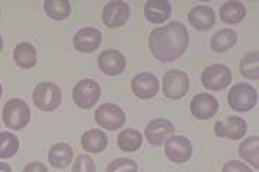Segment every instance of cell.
I'll return each mask as SVG.
<instances>
[{"label": "cell", "mask_w": 259, "mask_h": 172, "mask_svg": "<svg viewBox=\"0 0 259 172\" xmlns=\"http://www.w3.org/2000/svg\"><path fill=\"white\" fill-rule=\"evenodd\" d=\"M238 154L242 158V161L252 165L255 169L259 168V136L252 135L242 141V144L238 148Z\"/></svg>", "instance_id": "cb8c5ba5"}, {"label": "cell", "mask_w": 259, "mask_h": 172, "mask_svg": "<svg viewBox=\"0 0 259 172\" xmlns=\"http://www.w3.org/2000/svg\"><path fill=\"white\" fill-rule=\"evenodd\" d=\"M139 168H137V163L134 162L133 159H128V158H118L115 161H112L105 172H137Z\"/></svg>", "instance_id": "f1b7e54d"}, {"label": "cell", "mask_w": 259, "mask_h": 172, "mask_svg": "<svg viewBox=\"0 0 259 172\" xmlns=\"http://www.w3.org/2000/svg\"><path fill=\"white\" fill-rule=\"evenodd\" d=\"M189 46V32L183 23L171 22L166 26L151 30L148 47L151 54L160 62H175L182 58Z\"/></svg>", "instance_id": "6da1fadb"}, {"label": "cell", "mask_w": 259, "mask_h": 172, "mask_svg": "<svg viewBox=\"0 0 259 172\" xmlns=\"http://www.w3.org/2000/svg\"><path fill=\"white\" fill-rule=\"evenodd\" d=\"M13 61L19 68H23V69L33 68L37 64L36 47L28 42L19 43L13 50Z\"/></svg>", "instance_id": "7402d4cb"}, {"label": "cell", "mask_w": 259, "mask_h": 172, "mask_svg": "<svg viewBox=\"0 0 259 172\" xmlns=\"http://www.w3.org/2000/svg\"><path fill=\"white\" fill-rule=\"evenodd\" d=\"M239 72L243 78L249 81H258L259 79V52L253 50L246 53L241 61Z\"/></svg>", "instance_id": "484cf974"}, {"label": "cell", "mask_w": 259, "mask_h": 172, "mask_svg": "<svg viewBox=\"0 0 259 172\" xmlns=\"http://www.w3.org/2000/svg\"><path fill=\"white\" fill-rule=\"evenodd\" d=\"M218 110L219 102L210 93H199L190 100V112L194 118L206 121L213 118L218 113Z\"/></svg>", "instance_id": "5bb4252c"}, {"label": "cell", "mask_w": 259, "mask_h": 172, "mask_svg": "<svg viewBox=\"0 0 259 172\" xmlns=\"http://www.w3.org/2000/svg\"><path fill=\"white\" fill-rule=\"evenodd\" d=\"M228 103L235 112H249L258 105V92L249 83H236L228 93Z\"/></svg>", "instance_id": "7a4b0ae2"}, {"label": "cell", "mask_w": 259, "mask_h": 172, "mask_svg": "<svg viewBox=\"0 0 259 172\" xmlns=\"http://www.w3.org/2000/svg\"><path fill=\"white\" fill-rule=\"evenodd\" d=\"M101 43L102 35L97 27H83L74 36V47L81 53H93Z\"/></svg>", "instance_id": "2e32d148"}, {"label": "cell", "mask_w": 259, "mask_h": 172, "mask_svg": "<svg viewBox=\"0 0 259 172\" xmlns=\"http://www.w3.org/2000/svg\"><path fill=\"white\" fill-rule=\"evenodd\" d=\"M23 172H48V169L42 162H30L25 166Z\"/></svg>", "instance_id": "1f68e13d"}, {"label": "cell", "mask_w": 259, "mask_h": 172, "mask_svg": "<svg viewBox=\"0 0 259 172\" xmlns=\"http://www.w3.org/2000/svg\"><path fill=\"white\" fill-rule=\"evenodd\" d=\"M238 42V33L233 29H222L212 36L210 46L216 53H226Z\"/></svg>", "instance_id": "603a6c76"}, {"label": "cell", "mask_w": 259, "mask_h": 172, "mask_svg": "<svg viewBox=\"0 0 259 172\" xmlns=\"http://www.w3.org/2000/svg\"><path fill=\"white\" fill-rule=\"evenodd\" d=\"M48 161L56 169H65L66 166H69V163L74 161V149H72V146L69 145V144H65V142L55 144L49 149Z\"/></svg>", "instance_id": "d6986e66"}, {"label": "cell", "mask_w": 259, "mask_h": 172, "mask_svg": "<svg viewBox=\"0 0 259 172\" xmlns=\"http://www.w3.org/2000/svg\"><path fill=\"white\" fill-rule=\"evenodd\" d=\"M131 16V8L127 2L111 0L102 9V22L110 29L124 26Z\"/></svg>", "instance_id": "9c48e42d"}, {"label": "cell", "mask_w": 259, "mask_h": 172, "mask_svg": "<svg viewBox=\"0 0 259 172\" xmlns=\"http://www.w3.org/2000/svg\"><path fill=\"white\" fill-rule=\"evenodd\" d=\"M2 93H3V88H2V83H0V98H2Z\"/></svg>", "instance_id": "e575fe53"}, {"label": "cell", "mask_w": 259, "mask_h": 172, "mask_svg": "<svg viewBox=\"0 0 259 172\" xmlns=\"http://www.w3.org/2000/svg\"><path fill=\"white\" fill-rule=\"evenodd\" d=\"M171 135H175V125L166 118H157L151 121L146 127L144 136L153 146H161Z\"/></svg>", "instance_id": "7c38bea8"}, {"label": "cell", "mask_w": 259, "mask_h": 172, "mask_svg": "<svg viewBox=\"0 0 259 172\" xmlns=\"http://www.w3.org/2000/svg\"><path fill=\"white\" fill-rule=\"evenodd\" d=\"M246 16V6L238 0L225 2L219 9V18L226 25H238Z\"/></svg>", "instance_id": "44dd1931"}, {"label": "cell", "mask_w": 259, "mask_h": 172, "mask_svg": "<svg viewBox=\"0 0 259 172\" xmlns=\"http://www.w3.org/2000/svg\"><path fill=\"white\" fill-rule=\"evenodd\" d=\"M125 66H127V61L124 54L118 50L107 49L98 56V68L102 73L108 76H118L125 71Z\"/></svg>", "instance_id": "9a60e30c"}, {"label": "cell", "mask_w": 259, "mask_h": 172, "mask_svg": "<svg viewBox=\"0 0 259 172\" xmlns=\"http://www.w3.org/2000/svg\"><path fill=\"white\" fill-rule=\"evenodd\" d=\"M44 9L47 15L54 20H64L71 15V3L68 0H45Z\"/></svg>", "instance_id": "4316f807"}, {"label": "cell", "mask_w": 259, "mask_h": 172, "mask_svg": "<svg viewBox=\"0 0 259 172\" xmlns=\"http://www.w3.org/2000/svg\"><path fill=\"white\" fill-rule=\"evenodd\" d=\"M19 151L18 136L12 132H0V159H9Z\"/></svg>", "instance_id": "83f0119b"}, {"label": "cell", "mask_w": 259, "mask_h": 172, "mask_svg": "<svg viewBox=\"0 0 259 172\" xmlns=\"http://www.w3.org/2000/svg\"><path fill=\"white\" fill-rule=\"evenodd\" d=\"M190 89V79L185 71L170 69L163 76V93L168 99L179 100L185 98Z\"/></svg>", "instance_id": "5b68a950"}, {"label": "cell", "mask_w": 259, "mask_h": 172, "mask_svg": "<svg viewBox=\"0 0 259 172\" xmlns=\"http://www.w3.org/2000/svg\"><path fill=\"white\" fill-rule=\"evenodd\" d=\"M95 162L90 155L76 156L72 166V172H95Z\"/></svg>", "instance_id": "f546056e"}, {"label": "cell", "mask_w": 259, "mask_h": 172, "mask_svg": "<svg viewBox=\"0 0 259 172\" xmlns=\"http://www.w3.org/2000/svg\"><path fill=\"white\" fill-rule=\"evenodd\" d=\"M222 172H253L246 163L241 161H231V162L225 163Z\"/></svg>", "instance_id": "4dcf8cb0"}, {"label": "cell", "mask_w": 259, "mask_h": 172, "mask_svg": "<svg viewBox=\"0 0 259 172\" xmlns=\"http://www.w3.org/2000/svg\"><path fill=\"white\" fill-rule=\"evenodd\" d=\"M2 49H3V37L0 35V52H2Z\"/></svg>", "instance_id": "836d02e7"}, {"label": "cell", "mask_w": 259, "mask_h": 172, "mask_svg": "<svg viewBox=\"0 0 259 172\" xmlns=\"http://www.w3.org/2000/svg\"><path fill=\"white\" fill-rule=\"evenodd\" d=\"M101 98V86L93 79H83L75 85L72 99L81 109H91Z\"/></svg>", "instance_id": "ba28073f"}, {"label": "cell", "mask_w": 259, "mask_h": 172, "mask_svg": "<svg viewBox=\"0 0 259 172\" xmlns=\"http://www.w3.org/2000/svg\"><path fill=\"white\" fill-rule=\"evenodd\" d=\"M32 99L37 109L44 112H52L59 108L62 102V92L54 82H40L35 86Z\"/></svg>", "instance_id": "277c9868"}, {"label": "cell", "mask_w": 259, "mask_h": 172, "mask_svg": "<svg viewBox=\"0 0 259 172\" xmlns=\"http://www.w3.org/2000/svg\"><path fill=\"white\" fill-rule=\"evenodd\" d=\"M2 118L5 125L12 131H22L30 121V109L25 100L15 98L8 100L3 106Z\"/></svg>", "instance_id": "3957f363"}, {"label": "cell", "mask_w": 259, "mask_h": 172, "mask_svg": "<svg viewBox=\"0 0 259 172\" xmlns=\"http://www.w3.org/2000/svg\"><path fill=\"white\" fill-rule=\"evenodd\" d=\"M164 144L166 156L173 163H186L193 155L192 142L183 135H171Z\"/></svg>", "instance_id": "30bf717a"}, {"label": "cell", "mask_w": 259, "mask_h": 172, "mask_svg": "<svg viewBox=\"0 0 259 172\" xmlns=\"http://www.w3.org/2000/svg\"><path fill=\"white\" fill-rule=\"evenodd\" d=\"M117 144L120 146L121 151L124 152H136L137 149L141 148L143 144V135L140 134L137 129L133 128H127L122 132H120Z\"/></svg>", "instance_id": "d4e9b609"}, {"label": "cell", "mask_w": 259, "mask_h": 172, "mask_svg": "<svg viewBox=\"0 0 259 172\" xmlns=\"http://www.w3.org/2000/svg\"><path fill=\"white\" fill-rule=\"evenodd\" d=\"M81 145L83 151H87L88 154H101L108 145V136L98 128L90 129L81 138Z\"/></svg>", "instance_id": "ffe728a7"}, {"label": "cell", "mask_w": 259, "mask_h": 172, "mask_svg": "<svg viewBox=\"0 0 259 172\" xmlns=\"http://www.w3.org/2000/svg\"><path fill=\"white\" fill-rule=\"evenodd\" d=\"M0 172H12V168L6 162H0Z\"/></svg>", "instance_id": "d6a6232c"}, {"label": "cell", "mask_w": 259, "mask_h": 172, "mask_svg": "<svg viewBox=\"0 0 259 172\" xmlns=\"http://www.w3.org/2000/svg\"><path fill=\"white\" fill-rule=\"evenodd\" d=\"M171 3L168 0H148L144 5V16L150 23L161 25L171 16Z\"/></svg>", "instance_id": "ac0fdd59"}, {"label": "cell", "mask_w": 259, "mask_h": 172, "mask_svg": "<svg viewBox=\"0 0 259 172\" xmlns=\"http://www.w3.org/2000/svg\"><path fill=\"white\" fill-rule=\"evenodd\" d=\"M127 115L118 105L104 103L95 110V122L107 131H118L125 125Z\"/></svg>", "instance_id": "52a82bcc"}, {"label": "cell", "mask_w": 259, "mask_h": 172, "mask_svg": "<svg viewBox=\"0 0 259 172\" xmlns=\"http://www.w3.org/2000/svg\"><path fill=\"white\" fill-rule=\"evenodd\" d=\"M231 82L232 72L226 65L213 64L202 72V85L207 91H223L231 85Z\"/></svg>", "instance_id": "8992f818"}, {"label": "cell", "mask_w": 259, "mask_h": 172, "mask_svg": "<svg viewBox=\"0 0 259 172\" xmlns=\"http://www.w3.org/2000/svg\"><path fill=\"white\" fill-rule=\"evenodd\" d=\"M189 23L199 32L210 30L216 23V13L207 5H197L189 12Z\"/></svg>", "instance_id": "e0dca14e"}, {"label": "cell", "mask_w": 259, "mask_h": 172, "mask_svg": "<svg viewBox=\"0 0 259 172\" xmlns=\"http://www.w3.org/2000/svg\"><path fill=\"white\" fill-rule=\"evenodd\" d=\"M131 91L139 99H153L160 91V82L154 73L141 72L133 78Z\"/></svg>", "instance_id": "8fae6325"}, {"label": "cell", "mask_w": 259, "mask_h": 172, "mask_svg": "<svg viewBox=\"0 0 259 172\" xmlns=\"http://www.w3.org/2000/svg\"><path fill=\"white\" fill-rule=\"evenodd\" d=\"M248 124L241 117H229L214 124V134L219 138H228L232 141H239L246 135Z\"/></svg>", "instance_id": "4fadbf2b"}]
</instances>
